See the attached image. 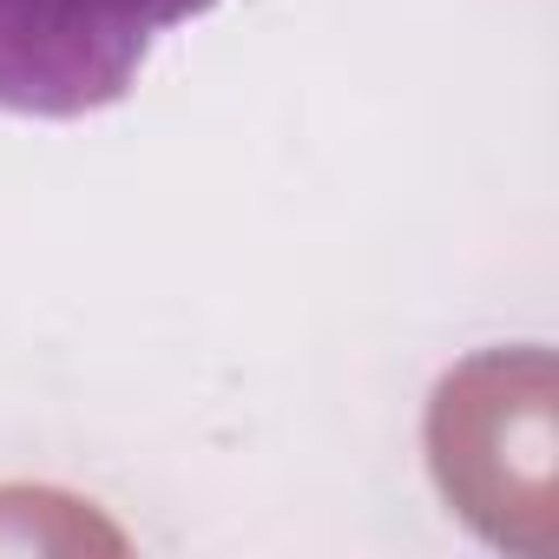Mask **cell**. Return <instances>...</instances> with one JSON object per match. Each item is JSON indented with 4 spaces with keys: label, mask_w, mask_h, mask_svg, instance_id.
I'll return each mask as SVG.
<instances>
[{
    "label": "cell",
    "mask_w": 559,
    "mask_h": 559,
    "mask_svg": "<svg viewBox=\"0 0 559 559\" xmlns=\"http://www.w3.org/2000/svg\"><path fill=\"white\" fill-rule=\"evenodd\" d=\"M217 0H0V112L86 119L119 106L158 34Z\"/></svg>",
    "instance_id": "obj_1"
}]
</instances>
